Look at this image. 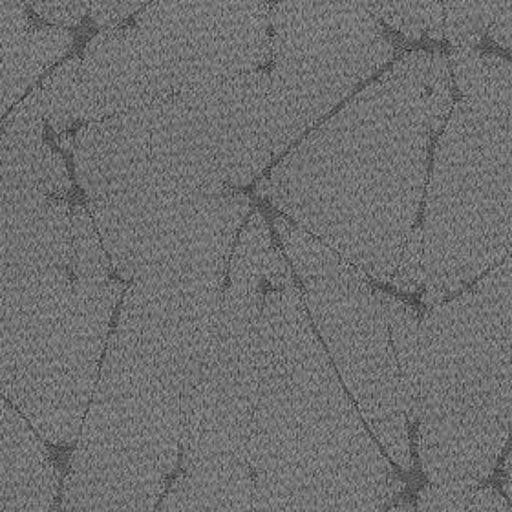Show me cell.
I'll return each mask as SVG.
<instances>
[{
    "mask_svg": "<svg viewBox=\"0 0 512 512\" xmlns=\"http://www.w3.org/2000/svg\"><path fill=\"white\" fill-rule=\"evenodd\" d=\"M81 57H72L57 66L43 81V108L46 123L63 134L77 121V92L81 75Z\"/></svg>",
    "mask_w": 512,
    "mask_h": 512,
    "instance_id": "cell-18",
    "label": "cell"
},
{
    "mask_svg": "<svg viewBox=\"0 0 512 512\" xmlns=\"http://www.w3.org/2000/svg\"><path fill=\"white\" fill-rule=\"evenodd\" d=\"M511 54H512V52H511Z\"/></svg>",
    "mask_w": 512,
    "mask_h": 512,
    "instance_id": "cell-30",
    "label": "cell"
},
{
    "mask_svg": "<svg viewBox=\"0 0 512 512\" xmlns=\"http://www.w3.org/2000/svg\"><path fill=\"white\" fill-rule=\"evenodd\" d=\"M74 224V271L81 278H112L114 264L103 244L96 222L85 205L72 209Z\"/></svg>",
    "mask_w": 512,
    "mask_h": 512,
    "instance_id": "cell-19",
    "label": "cell"
},
{
    "mask_svg": "<svg viewBox=\"0 0 512 512\" xmlns=\"http://www.w3.org/2000/svg\"><path fill=\"white\" fill-rule=\"evenodd\" d=\"M302 295L370 432L397 467L412 470L401 372L379 289L341 258L322 277L302 280Z\"/></svg>",
    "mask_w": 512,
    "mask_h": 512,
    "instance_id": "cell-11",
    "label": "cell"
},
{
    "mask_svg": "<svg viewBox=\"0 0 512 512\" xmlns=\"http://www.w3.org/2000/svg\"><path fill=\"white\" fill-rule=\"evenodd\" d=\"M125 291L75 275L66 198L2 187V394L54 445L79 439Z\"/></svg>",
    "mask_w": 512,
    "mask_h": 512,
    "instance_id": "cell-4",
    "label": "cell"
},
{
    "mask_svg": "<svg viewBox=\"0 0 512 512\" xmlns=\"http://www.w3.org/2000/svg\"><path fill=\"white\" fill-rule=\"evenodd\" d=\"M503 0H445V39L454 48H474L491 32Z\"/></svg>",
    "mask_w": 512,
    "mask_h": 512,
    "instance_id": "cell-17",
    "label": "cell"
},
{
    "mask_svg": "<svg viewBox=\"0 0 512 512\" xmlns=\"http://www.w3.org/2000/svg\"><path fill=\"white\" fill-rule=\"evenodd\" d=\"M390 286H394L395 289H399L403 293H417L423 286H427L423 225H417L408 238L401 264L397 267Z\"/></svg>",
    "mask_w": 512,
    "mask_h": 512,
    "instance_id": "cell-20",
    "label": "cell"
},
{
    "mask_svg": "<svg viewBox=\"0 0 512 512\" xmlns=\"http://www.w3.org/2000/svg\"><path fill=\"white\" fill-rule=\"evenodd\" d=\"M271 77L264 70L86 123L75 176L88 200L171 202L246 187L277 160Z\"/></svg>",
    "mask_w": 512,
    "mask_h": 512,
    "instance_id": "cell-5",
    "label": "cell"
},
{
    "mask_svg": "<svg viewBox=\"0 0 512 512\" xmlns=\"http://www.w3.org/2000/svg\"><path fill=\"white\" fill-rule=\"evenodd\" d=\"M26 8L22 0H2V116L74 46L66 28L37 26Z\"/></svg>",
    "mask_w": 512,
    "mask_h": 512,
    "instance_id": "cell-13",
    "label": "cell"
},
{
    "mask_svg": "<svg viewBox=\"0 0 512 512\" xmlns=\"http://www.w3.org/2000/svg\"><path fill=\"white\" fill-rule=\"evenodd\" d=\"M251 467L183 472L154 512H253Z\"/></svg>",
    "mask_w": 512,
    "mask_h": 512,
    "instance_id": "cell-14",
    "label": "cell"
},
{
    "mask_svg": "<svg viewBox=\"0 0 512 512\" xmlns=\"http://www.w3.org/2000/svg\"><path fill=\"white\" fill-rule=\"evenodd\" d=\"M489 35L494 43L512 52V0H503L502 8L496 17V22L492 24Z\"/></svg>",
    "mask_w": 512,
    "mask_h": 512,
    "instance_id": "cell-25",
    "label": "cell"
},
{
    "mask_svg": "<svg viewBox=\"0 0 512 512\" xmlns=\"http://www.w3.org/2000/svg\"><path fill=\"white\" fill-rule=\"evenodd\" d=\"M447 55L410 52L278 161L267 198L368 277L392 284L454 108Z\"/></svg>",
    "mask_w": 512,
    "mask_h": 512,
    "instance_id": "cell-2",
    "label": "cell"
},
{
    "mask_svg": "<svg viewBox=\"0 0 512 512\" xmlns=\"http://www.w3.org/2000/svg\"><path fill=\"white\" fill-rule=\"evenodd\" d=\"M32 8L43 21L52 26L74 28L79 26L86 15H90L92 0H22Z\"/></svg>",
    "mask_w": 512,
    "mask_h": 512,
    "instance_id": "cell-22",
    "label": "cell"
},
{
    "mask_svg": "<svg viewBox=\"0 0 512 512\" xmlns=\"http://www.w3.org/2000/svg\"><path fill=\"white\" fill-rule=\"evenodd\" d=\"M2 412V512H52L59 476L50 450L8 399Z\"/></svg>",
    "mask_w": 512,
    "mask_h": 512,
    "instance_id": "cell-12",
    "label": "cell"
},
{
    "mask_svg": "<svg viewBox=\"0 0 512 512\" xmlns=\"http://www.w3.org/2000/svg\"><path fill=\"white\" fill-rule=\"evenodd\" d=\"M502 491L507 496V500L512 503V480H507V478L503 480Z\"/></svg>",
    "mask_w": 512,
    "mask_h": 512,
    "instance_id": "cell-28",
    "label": "cell"
},
{
    "mask_svg": "<svg viewBox=\"0 0 512 512\" xmlns=\"http://www.w3.org/2000/svg\"><path fill=\"white\" fill-rule=\"evenodd\" d=\"M297 284L264 297L249 465L253 512H386L405 483L368 432Z\"/></svg>",
    "mask_w": 512,
    "mask_h": 512,
    "instance_id": "cell-3",
    "label": "cell"
},
{
    "mask_svg": "<svg viewBox=\"0 0 512 512\" xmlns=\"http://www.w3.org/2000/svg\"><path fill=\"white\" fill-rule=\"evenodd\" d=\"M273 249L266 218L255 211L236 240L213 339L185 401L183 472L251 467L256 341Z\"/></svg>",
    "mask_w": 512,
    "mask_h": 512,
    "instance_id": "cell-9",
    "label": "cell"
},
{
    "mask_svg": "<svg viewBox=\"0 0 512 512\" xmlns=\"http://www.w3.org/2000/svg\"><path fill=\"white\" fill-rule=\"evenodd\" d=\"M233 238L169 236L125 291L64 483L63 512H154L182 459L185 399L222 308Z\"/></svg>",
    "mask_w": 512,
    "mask_h": 512,
    "instance_id": "cell-1",
    "label": "cell"
},
{
    "mask_svg": "<svg viewBox=\"0 0 512 512\" xmlns=\"http://www.w3.org/2000/svg\"><path fill=\"white\" fill-rule=\"evenodd\" d=\"M57 145L66 152H74L75 150V138H70L68 134H59L57 138Z\"/></svg>",
    "mask_w": 512,
    "mask_h": 512,
    "instance_id": "cell-26",
    "label": "cell"
},
{
    "mask_svg": "<svg viewBox=\"0 0 512 512\" xmlns=\"http://www.w3.org/2000/svg\"><path fill=\"white\" fill-rule=\"evenodd\" d=\"M419 381L421 469L478 489L512 432V256L423 315Z\"/></svg>",
    "mask_w": 512,
    "mask_h": 512,
    "instance_id": "cell-6",
    "label": "cell"
},
{
    "mask_svg": "<svg viewBox=\"0 0 512 512\" xmlns=\"http://www.w3.org/2000/svg\"><path fill=\"white\" fill-rule=\"evenodd\" d=\"M271 2V116L280 158L392 61L370 13L346 0Z\"/></svg>",
    "mask_w": 512,
    "mask_h": 512,
    "instance_id": "cell-10",
    "label": "cell"
},
{
    "mask_svg": "<svg viewBox=\"0 0 512 512\" xmlns=\"http://www.w3.org/2000/svg\"><path fill=\"white\" fill-rule=\"evenodd\" d=\"M390 335L394 342L395 357L401 372V384L405 395L406 419L417 425L419 403H421V381H419V324L417 311L403 300L395 299L379 289Z\"/></svg>",
    "mask_w": 512,
    "mask_h": 512,
    "instance_id": "cell-15",
    "label": "cell"
},
{
    "mask_svg": "<svg viewBox=\"0 0 512 512\" xmlns=\"http://www.w3.org/2000/svg\"><path fill=\"white\" fill-rule=\"evenodd\" d=\"M269 63V0H152L134 26L86 44L77 121H103Z\"/></svg>",
    "mask_w": 512,
    "mask_h": 512,
    "instance_id": "cell-8",
    "label": "cell"
},
{
    "mask_svg": "<svg viewBox=\"0 0 512 512\" xmlns=\"http://www.w3.org/2000/svg\"><path fill=\"white\" fill-rule=\"evenodd\" d=\"M467 512H512V505L496 487L478 489Z\"/></svg>",
    "mask_w": 512,
    "mask_h": 512,
    "instance_id": "cell-24",
    "label": "cell"
},
{
    "mask_svg": "<svg viewBox=\"0 0 512 512\" xmlns=\"http://www.w3.org/2000/svg\"><path fill=\"white\" fill-rule=\"evenodd\" d=\"M448 61L461 99L436 143L425 198L430 308L512 256V64L472 48Z\"/></svg>",
    "mask_w": 512,
    "mask_h": 512,
    "instance_id": "cell-7",
    "label": "cell"
},
{
    "mask_svg": "<svg viewBox=\"0 0 512 512\" xmlns=\"http://www.w3.org/2000/svg\"><path fill=\"white\" fill-rule=\"evenodd\" d=\"M408 39H445V6L439 0H346Z\"/></svg>",
    "mask_w": 512,
    "mask_h": 512,
    "instance_id": "cell-16",
    "label": "cell"
},
{
    "mask_svg": "<svg viewBox=\"0 0 512 512\" xmlns=\"http://www.w3.org/2000/svg\"><path fill=\"white\" fill-rule=\"evenodd\" d=\"M478 489L428 483L417 496V512H467Z\"/></svg>",
    "mask_w": 512,
    "mask_h": 512,
    "instance_id": "cell-21",
    "label": "cell"
},
{
    "mask_svg": "<svg viewBox=\"0 0 512 512\" xmlns=\"http://www.w3.org/2000/svg\"><path fill=\"white\" fill-rule=\"evenodd\" d=\"M152 0H92L90 19L99 28H118L121 22L127 21L139 8L149 6Z\"/></svg>",
    "mask_w": 512,
    "mask_h": 512,
    "instance_id": "cell-23",
    "label": "cell"
},
{
    "mask_svg": "<svg viewBox=\"0 0 512 512\" xmlns=\"http://www.w3.org/2000/svg\"><path fill=\"white\" fill-rule=\"evenodd\" d=\"M386 512H416L414 509V505L410 500H399V502L395 503L394 507H390Z\"/></svg>",
    "mask_w": 512,
    "mask_h": 512,
    "instance_id": "cell-27",
    "label": "cell"
},
{
    "mask_svg": "<svg viewBox=\"0 0 512 512\" xmlns=\"http://www.w3.org/2000/svg\"><path fill=\"white\" fill-rule=\"evenodd\" d=\"M52 512H63V507H61V505H57V507L52 509Z\"/></svg>",
    "mask_w": 512,
    "mask_h": 512,
    "instance_id": "cell-29",
    "label": "cell"
}]
</instances>
